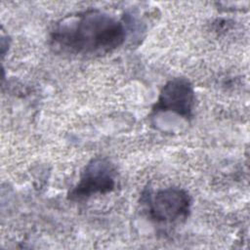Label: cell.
<instances>
[{"label":"cell","instance_id":"cell-1","mask_svg":"<svg viewBox=\"0 0 250 250\" xmlns=\"http://www.w3.org/2000/svg\"><path fill=\"white\" fill-rule=\"evenodd\" d=\"M125 39L123 24L98 10H88L59 22L53 33L55 45L74 54L105 53Z\"/></svg>","mask_w":250,"mask_h":250},{"label":"cell","instance_id":"cell-2","mask_svg":"<svg viewBox=\"0 0 250 250\" xmlns=\"http://www.w3.org/2000/svg\"><path fill=\"white\" fill-rule=\"evenodd\" d=\"M115 172L105 159L98 158L87 165L80 182L70 193L72 199H83L96 193H105L115 186Z\"/></svg>","mask_w":250,"mask_h":250},{"label":"cell","instance_id":"cell-3","mask_svg":"<svg viewBox=\"0 0 250 250\" xmlns=\"http://www.w3.org/2000/svg\"><path fill=\"white\" fill-rule=\"evenodd\" d=\"M189 205L190 199L185 190L168 188L155 193L149 204V212L158 222H175L187 216Z\"/></svg>","mask_w":250,"mask_h":250},{"label":"cell","instance_id":"cell-4","mask_svg":"<svg viewBox=\"0 0 250 250\" xmlns=\"http://www.w3.org/2000/svg\"><path fill=\"white\" fill-rule=\"evenodd\" d=\"M193 100L191 84L185 78H174L163 87L155 110H170L188 118L191 115Z\"/></svg>","mask_w":250,"mask_h":250}]
</instances>
